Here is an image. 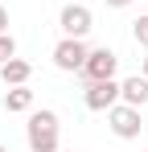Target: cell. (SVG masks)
Segmentation results:
<instances>
[{
    "mask_svg": "<svg viewBox=\"0 0 148 152\" xmlns=\"http://www.w3.org/2000/svg\"><path fill=\"white\" fill-rule=\"evenodd\" d=\"M25 140L29 152H58L62 148V124L53 111H33L29 124H25Z\"/></svg>",
    "mask_w": 148,
    "mask_h": 152,
    "instance_id": "obj_1",
    "label": "cell"
},
{
    "mask_svg": "<svg viewBox=\"0 0 148 152\" xmlns=\"http://www.w3.org/2000/svg\"><path fill=\"white\" fill-rule=\"evenodd\" d=\"M115 70H119V53L107 50V45H99V50L86 53V62H82L78 74L86 78V82H103V78H115Z\"/></svg>",
    "mask_w": 148,
    "mask_h": 152,
    "instance_id": "obj_2",
    "label": "cell"
},
{
    "mask_svg": "<svg viewBox=\"0 0 148 152\" xmlns=\"http://www.w3.org/2000/svg\"><path fill=\"white\" fill-rule=\"evenodd\" d=\"M86 41L82 37H62L58 45H53V66L58 70H66V74H78L82 70V62H86Z\"/></svg>",
    "mask_w": 148,
    "mask_h": 152,
    "instance_id": "obj_3",
    "label": "cell"
},
{
    "mask_svg": "<svg viewBox=\"0 0 148 152\" xmlns=\"http://www.w3.org/2000/svg\"><path fill=\"white\" fill-rule=\"evenodd\" d=\"M58 25H62V37H86L95 29V17H91L86 4H66L58 12Z\"/></svg>",
    "mask_w": 148,
    "mask_h": 152,
    "instance_id": "obj_4",
    "label": "cell"
},
{
    "mask_svg": "<svg viewBox=\"0 0 148 152\" xmlns=\"http://www.w3.org/2000/svg\"><path fill=\"white\" fill-rule=\"evenodd\" d=\"M107 124H111V132L119 136V140H136L140 136V107H127V103H115L111 111H107Z\"/></svg>",
    "mask_w": 148,
    "mask_h": 152,
    "instance_id": "obj_5",
    "label": "cell"
},
{
    "mask_svg": "<svg viewBox=\"0 0 148 152\" xmlns=\"http://www.w3.org/2000/svg\"><path fill=\"white\" fill-rule=\"evenodd\" d=\"M82 103H86L91 111H111V107L119 103V82H115V78L86 82V91H82Z\"/></svg>",
    "mask_w": 148,
    "mask_h": 152,
    "instance_id": "obj_6",
    "label": "cell"
},
{
    "mask_svg": "<svg viewBox=\"0 0 148 152\" xmlns=\"http://www.w3.org/2000/svg\"><path fill=\"white\" fill-rule=\"evenodd\" d=\"M119 103H127V107H144L148 103V78L144 74H132L119 82Z\"/></svg>",
    "mask_w": 148,
    "mask_h": 152,
    "instance_id": "obj_7",
    "label": "cell"
},
{
    "mask_svg": "<svg viewBox=\"0 0 148 152\" xmlns=\"http://www.w3.org/2000/svg\"><path fill=\"white\" fill-rule=\"evenodd\" d=\"M29 74H33V66H29L25 58H8V62L0 66V82H4V86H25Z\"/></svg>",
    "mask_w": 148,
    "mask_h": 152,
    "instance_id": "obj_8",
    "label": "cell"
},
{
    "mask_svg": "<svg viewBox=\"0 0 148 152\" xmlns=\"http://www.w3.org/2000/svg\"><path fill=\"white\" fill-rule=\"evenodd\" d=\"M4 111H8V115L33 111V91H29V86H8V91H4Z\"/></svg>",
    "mask_w": 148,
    "mask_h": 152,
    "instance_id": "obj_9",
    "label": "cell"
},
{
    "mask_svg": "<svg viewBox=\"0 0 148 152\" xmlns=\"http://www.w3.org/2000/svg\"><path fill=\"white\" fill-rule=\"evenodd\" d=\"M132 37H136V45H144V50H148V12L132 21Z\"/></svg>",
    "mask_w": 148,
    "mask_h": 152,
    "instance_id": "obj_10",
    "label": "cell"
},
{
    "mask_svg": "<svg viewBox=\"0 0 148 152\" xmlns=\"http://www.w3.org/2000/svg\"><path fill=\"white\" fill-rule=\"evenodd\" d=\"M8 58H17V41H12V33H0V66Z\"/></svg>",
    "mask_w": 148,
    "mask_h": 152,
    "instance_id": "obj_11",
    "label": "cell"
},
{
    "mask_svg": "<svg viewBox=\"0 0 148 152\" xmlns=\"http://www.w3.org/2000/svg\"><path fill=\"white\" fill-rule=\"evenodd\" d=\"M0 33H8V8L0 4Z\"/></svg>",
    "mask_w": 148,
    "mask_h": 152,
    "instance_id": "obj_12",
    "label": "cell"
},
{
    "mask_svg": "<svg viewBox=\"0 0 148 152\" xmlns=\"http://www.w3.org/2000/svg\"><path fill=\"white\" fill-rule=\"evenodd\" d=\"M103 4H107V8H127L132 0H103Z\"/></svg>",
    "mask_w": 148,
    "mask_h": 152,
    "instance_id": "obj_13",
    "label": "cell"
},
{
    "mask_svg": "<svg viewBox=\"0 0 148 152\" xmlns=\"http://www.w3.org/2000/svg\"><path fill=\"white\" fill-rule=\"evenodd\" d=\"M140 74L148 78V53H144V58H140Z\"/></svg>",
    "mask_w": 148,
    "mask_h": 152,
    "instance_id": "obj_14",
    "label": "cell"
},
{
    "mask_svg": "<svg viewBox=\"0 0 148 152\" xmlns=\"http://www.w3.org/2000/svg\"><path fill=\"white\" fill-rule=\"evenodd\" d=\"M0 152H8V148H4V144H0Z\"/></svg>",
    "mask_w": 148,
    "mask_h": 152,
    "instance_id": "obj_15",
    "label": "cell"
},
{
    "mask_svg": "<svg viewBox=\"0 0 148 152\" xmlns=\"http://www.w3.org/2000/svg\"><path fill=\"white\" fill-rule=\"evenodd\" d=\"M66 152H74V148H66Z\"/></svg>",
    "mask_w": 148,
    "mask_h": 152,
    "instance_id": "obj_16",
    "label": "cell"
},
{
    "mask_svg": "<svg viewBox=\"0 0 148 152\" xmlns=\"http://www.w3.org/2000/svg\"><path fill=\"white\" fill-rule=\"evenodd\" d=\"M144 4H148V0H144Z\"/></svg>",
    "mask_w": 148,
    "mask_h": 152,
    "instance_id": "obj_17",
    "label": "cell"
}]
</instances>
